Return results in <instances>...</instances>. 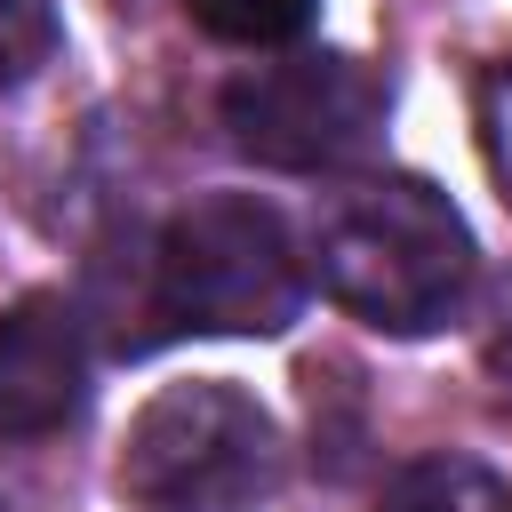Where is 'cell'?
Instances as JSON below:
<instances>
[{"label": "cell", "instance_id": "6da1fadb", "mask_svg": "<svg viewBox=\"0 0 512 512\" xmlns=\"http://www.w3.org/2000/svg\"><path fill=\"white\" fill-rule=\"evenodd\" d=\"M304 272L384 336H432L464 312L472 232L424 176H360L312 216Z\"/></svg>", "mask_w": 512, "mask_h": 512}, {"label": "cell", "instance_id": "7a4b0ae2", "mask_svg": "<svg viewBox=\"0 0 512 512\" xmlns=\"http://www.w3.org/2000/svg\"><path fill=\"white\" fill-rule=\"evenodd\" d=\"M312 296L288 216L256 192H208L152 248V312L176 336H280Z\"/></svg>", "mask_w": 512, "mask_h": 512}, {"label": "cell", "instance_id": "3957f363", "mask_svg": "<svg viewBox=\"0 0 512 512\" xmlns=\"http://www.w3.org/2000/svg\"><path fill=\"white\" fill-rule=\"evenodd\" d=\"M280 472L288 448L272 408L224 376L152 392L120 448V488L152 512H248L280 488Z\"/></svg>", "mask_w": 512, "mask_h": 512}, {"label": "cell", "instance_id": "277c9868", "mask_svg": "<svg viewBox=\"0 0 512 512\" xmlns=\"http://www.w3.org/2000/svg\"><path fill=\"white\" fill-rule=\"evenodd\" d=\"M216 112H224V136L256 168L328 176V168H352L384 136L392 88H384L376 64H360L344 48H296V56L232 72L224 96H216Z\"/></svg>", "mask_w": 512, "mask_h": 512}, {"label": "cell", "instance_id": "5b68a950", "mask_svg": "<svg viewBox=\"0 0 512 512\" xmlns=\"http://www.w3.org/2000/svg\"><path fill=\"white\" fill-rule=\"evenodd\" d=\"M88 408V336L56 288H24L0 312V440L64 432Z\"/></svg>", "mask_w": 512, "mask_h": 512}, {"label": "cell", "instance_id": "8992f818", "mask_svg": "<svg viewBox=\"0 0 512 512\" xmlns=\"http://www.w3.org/2000/svg\"><path fill=\"white\" fill-rule=\"evenodd\" d=\"M376 512H512V488L480 456H416L376 488Z\"/></svg>", "mask_w": 512, "mask_h": 512}, {"label": "cell", "instance_id": "52a82bcc", "mask_svg": "<svg viewBox=\"0 0 512 512\" xmlns=\"http://www.w3.org/2000/svg\"><path fill=\"white\" fill-rule=\"evenodd\" d=\"M184 8H192V24H200L208 40H224V48H280V40H296V32L312 24L320 0H184Z\"/></svg>", "mask_w": 512, "mask_h": 512}, {"label": "cell", "instance_id": "ba28073f", "mask_svg": "<svg viewBox=\"0 0 512 512\" xmlns=\"http://www.w3.org/2000/svg\"><path fill=\"white\" fill-rule=\"evenodd\" d=\"M64 24L56 0H0V96H16L24 80H40V64L56 56Z\"/></svg>", "mask_w": 512, "mask_h": 512}]
</instances>
